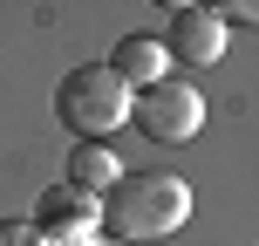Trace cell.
<instances>
[{"instance_id":"obj_1","label":"cell","mask_w":259,"mask_h":246,"mask_svg":"<svg viewBox=\"0 0 259 246\" xmlns=\"http://www.w3.org/2000/svg\"><path fill=\"white\" fill-rule=\"evenodd\" d=\"M191 219V185L170 171H123V185L103 198V226L109 239L137 246V239H170Z\"/></svg>"},{"instance_id":"obj_2","label":"cell","mask_w":259,"mask_h":246,"mask_svg":"<svg viewBox=\"0 0 259 246\" xmlns=\"http://www.w3.org/2000/svg\"><path fill=\"white\" fill-rule=\"evenodd\" d=\"M130 110H137V96H130V82H123L109 62H96V68H68V76L55 82V117L75 130L82 144H103L109 130H123Z\"/></svg>"},{"instance_id":"obj_3","label":"cell","mask_w":259,"mask_h":246,"mask_svg":"<svg viewBox=\"0 0 259 246\" xmlns=\"http://www.w3.org/2000/svg\"><path fill=\"white\" fill-rule=\"evenodd\" d=\"M130 123H137L150 144H184V137H198V123H205V96H198L184 76H164L157 89L137 96Z\"/></svg>"},{"instance_id":"obj_4","label":"cell","mask_w":259,"mask_h":246,"mask_svg":"<svg viewBox=\"0 0 259 246\" xmlns=\"http://www.w3.org/2000/svg\"><path fill=\"white\" fill-rule=\"evenodd\" d=\"M96 226H103V198L75 192V185H48L41 205H34V233L48 246H89Z\"/></svg>"},{"instance_id":"obj_5","label":"cell","mask_w":259,"mask_h":246,"mask_svg":"<svg viewBox=\"0 0 259 246\" xmlns=\"http://www.w3.org/2000/svg\"><path fill=\"white\" fill-rule=\"evenodd\" d=\"M164 48H170V62H184V68L219 62V55H225V14L219 7H170Z\"/></svg>"},{"instance_id":"obj_6","label":"cell","mask_w":259,"mask_h":246,"mask_svg":"<svg viewBox=\"0 0 259 246\" xmlns=\"http://www.w3.org/2000/svg\"><path fill=\"white\" fill-rule=\"evenodd\" d=\"M109 68L130 82V89H157L164 82V68H170V48H164V34H123L116 41V55H109Z\"/></svg>"},{"instance_id":"obj_7","label":"cell","mask_w":259,"mask_h":246,"mask_svg":"<svg viewBox=\"0 0 259 246\" xmlns=\"http://www.w3.org/2000/svg\"><path fill=\"white\" fill-rule=\"evenodd\" d=\"M62 185H75V192H89V198H109V192L123 185V164H116V151H109V144H68Z\"/></svg>"},{"instance_id":"obj_8","label":"cell","mask_w":259,"mask_h":246,"mask_svg":"<svg viewBox=\"0 0 259 246\" xmlns=\"http://www.w3.org/2000/svg\"><path fill=\"white\" fill-rule=\"evenodd\" d=\"M0 246H48L34 233V219H0Z\"/></svg>"},{"instance_id":"obj_9","label":"cell","mask_w":259,"mask_h":246,"mask_svg":"<svg viewBox=\"0 0 259 246\" xmlns=\"http://www.w3.org/2000/svg\"><path fill=\"white\" fill-rule=\"evenodd\" d=\"M219 14H232V21H252V27H259V0H239V7H219Z\"/></svg>"},{"instance_id":"obj_10","label":"cell","mask_w":259,"mask_h":246,"mask_svg":"<svg viewBox=\"0 0 259 246\" xmlns=\"http://www.w3.org/2000/svg\"><path fill=\"white\" fill-rule=\"evenodd\" d=\"M89 246H123V239H103V233H96V239H89Z\"/></svg>"}]
</instances>
